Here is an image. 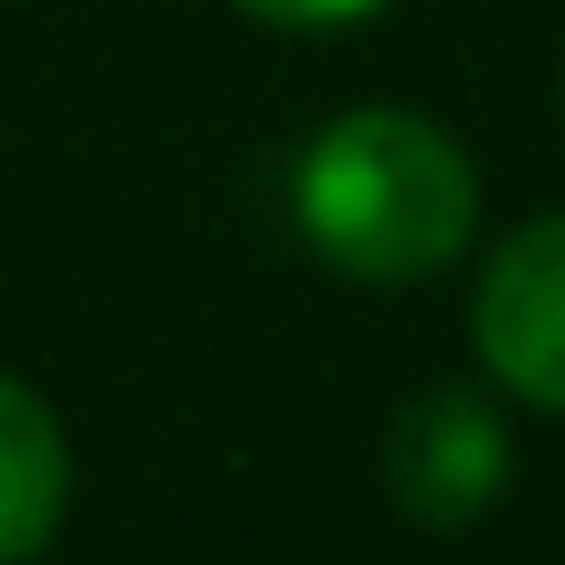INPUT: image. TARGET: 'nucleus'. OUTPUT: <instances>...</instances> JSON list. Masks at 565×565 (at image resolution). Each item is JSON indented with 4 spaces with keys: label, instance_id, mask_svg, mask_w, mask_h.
Masks as SVG:
<instances>
[{
    "label": "nucleus",
    "instance_id": "1",
    "mask_svg": "<svg viewBox=\"0 0 565 565\" xmlns=\"http://www.w3.org/2000/svg\"><path fill=\"white\" fill-rule=\"evenodd\" d=\"M291 221H300V238L335 274H353V282H415V274H441L468 247V230H477V168L424 115L353 106V115H335L300 150Z\"/></svg>",
    "mask_w": 565,
    "mask_h": 565
},
{
    "label": "nucleus",
    "instance_id": "2",
    "mask_svg": "<svg viewBox=\"0 0 565 565\" xmlns=\"http://www.w3.org/2000/svg\"><path fill=\"white\" fill-rule=\"evenodd\" d=\"M468 327L512 397L565 415V212H539L494 247Z\"/></svg>",
    "mask_w": 565,
    "mask_h": 565
},
{
    "label": "nucleus",
    "instance_id": "3",
    "mask_svg": "<svg viewBox=\"0 0 565 565\" xmlns=\"http://www.w3.org/2000/svg\"><path fill=\"white\" fill-rule=\"evenodd\" d=\"M380 459H388L397 512H415L424 530H468V521L503 494V477H512V441H503L494 406L468 397V388H424V397H406Z\"/></svg>",
    "mask_w": 565,
    "mask_h": 565
},
{
    "label": "nucleus",
    "instance_id": "4",
    "mask_svg": "<svg viewBox=\"0 0 565 565\" xmlns=\"http://www.w3.org/2000/svg\"><path fill=\"white\" fill-rule=\"evenodd\" d=\"M62 503H71L62 424L26 380L0 371V565L44 556V539L62 530Z\"/></svg>",
    "mask_w": 565,
    "mask_h": 565
},
{
    "label": "nucleus",
    "instance_id": "5",
    "mask_svg": "<svg viewBox=\"0 0 565 565\" xmlns=\"http://www.w3.org/2000/svg\"><path fill=\"white\" fill-rule=\"evenodd\" d=\"M247 18H265V26H300V35H318V26H362V18H380L388 0H238Z\"/></svg>",
    "mask_w": 565,
    "mask_h": 565
}]
</instances>
